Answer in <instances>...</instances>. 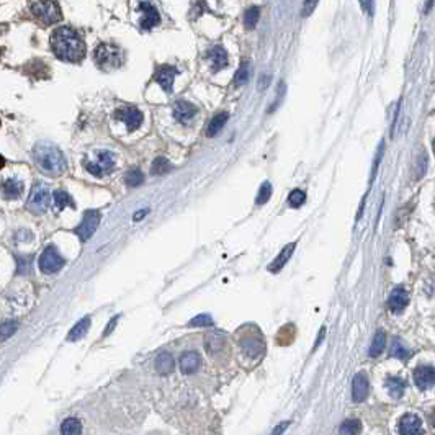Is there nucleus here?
Instances as JSON below:
<instances>
[{"label":"nucleus","mask_w":435,"mask_h":435,"mask_svg":"<svg viewBox=\"0 0 435 435\" xmlns=\"http://www.w3.org/2000/svg\"><path fill=\"white\" fill-rule=\"evenodd\" d=\"M82 433V424L75 417H69L61 424V435H80Z\"/></svg>","instance_id":"29"},{"label":"nucleus","mask_w":435,"mask_h":435,"mask_svg":"<svg viewBox=\"0 0 435 435\" xmlns=\"http://www.w3.org/2000/svg\"><path fill=\"white\" fill-rule=\"evenodd\" d=\"M115 118L126 124L128 131H135L141 126V124H143L144 116H143V112H141L139 108L133 106V105H124L115 112Z\"/></svg>","instance_id":"8"},{"label":"nucleus","mask_w":435,"mask_h":435,"mask_svg":"<svg viewBox=\"0 0 435 435\" xmlns=\"http://www.w3.org/2000/svg\"><path fill=\"white\" fill-rule=\"evenodd\" d=\"M202 366V357H200L198 352L195 350H190V352H183L180 357V370L185 375H191L197 373Z\"/></svg>","instance_id":"15"},{"label":"nucleus","mask_w":435,"mask_h":435,"mask_svg":"<svg viewBox=\"0 0 435 435\" xmlns=\"http://www.w3.org/2000/svg\"><path fill=\"white\" fill-rule=\"evenodd\" d=\"M433 376L432 366H419L414 372V383L419 389H429L433 386Z\"/></svg>","instance_id":"20"},{"label":"nucleus","mask_w":435,"mask_h":435,"mask_svg":"<svg viewBox=\"0 0 435 435\" xmlns=\"http://www.w3.org/2000/svg\"><path fill=\"white\" fill-rule=\"evenodd\" d=\"M4 165H5V157H4V156H0V169H2Z\"/></svg>","instance_id":"47"},{"label":"nucleus","mask_w":435,"mask_h":435,"mask_svg":"<svg viewBox=\"0 0 435 435\" xmlns=\"http://www.w3.org/2000/svg\"><path fill=\"white\" fill-rule=\"evenodd\" d=\"M383 153H384V143H381L380 147H378V150H376V157H375V164H373V173H372V182H373L375 177H376V172H378V167H380V162H381Z\"/></svg>","instance_id":"41"},{"label":"nucleus","mask_w":435,"mask_h":435,"mask_svg":"<svg viewBox=\"0 0 435 435\" xmlns=\"http://www.w3.org/2000/svg\"><path fill=\"white\" fill-rule=\"evenodd\" d=\"M139 10L143 13V18L139 21L143 30H150V28H154L156 25L161 23V15H159L157 8L150 2H141Z\"/></svg>","instance_id":"12"},{"label":"nucleus","mask_w":435,"mask_h":435,"mask_svg":"<svg viewBox=\"0 0 435 435\" xmlns=\"http://www.w3.org/2000/svg\"><path fill=\"white\" fill-rule=\"evenodd\" d=\"M49 203H51V193H49V188L45 183H35L30 191L28 202H27V210L33 214H43Z\"/></svg>","instance_id":"6"},{"label":"nucleus","mask_w":435,"mask_h":435,"mask_svg":"<svg viewBox=\"0 0 435 435\" xmlns=\"http://www.w3.org/2000/svg\"><path fill=\"white\" fill-rule=\"evenodd\" d=\"M98 223H100V213L95 210H89L83 214L80 224L77 226V229H75V234H77L80 241L85 242L94 236V232L98 228Z\"/></svg>","instance_id":"9"},{"label":"nucleus","mask_w":435,"mask_h":435,"mask_svg":"<svg viewBox=\"0 0 435 435\" xmlns=\"http://www.w3.org/2000/svg\"><path fill=\"white\" fill-rule=\"evenodd\" d=\"M83 167L95 177H105L115 169V154L110 150H97V153L83 159Z\"/></svg>","instance_id":"4"},{"label":"nucleus","mask_w":435,"mask_h":435,"mask_svg":"<svg viewBox=\"0 0 435 435\" xmlns=\"http://www.w3.org/2000/svg\"><path fill=\"white\" fill-rule=\"evenodd\" d=\"M53 202H54V206H56L57 211H62L64 208H68V206L74 208V202H72L71 195L68 193V191H64V190H56L54 191Z\"/></svg>","instance_id":"27"},{"label":"nucleus","mask_w":435,"mask_h":435,"mask_svg":"<svg viewBox=\"0 0 435 435\" xmlns=\"http://www.w3.org/2000/svg\"><path fill=\"white\" fill-rule=\"evenodd\" d=\"M247 80H249V66L244 62L239 68V71H237V74H236V85H244V83H247Z\"/></svg>","instance_id":"38"},{"label":"nucleus","mask_w":435,"mask_h":435,"mask_svg":"<svg viewBox=\"0 0 435 435\" xmlns=\"http://www.w3.org/2000/svg\"><path fill=\"white\" fill-rule=\"evenodd\" d=\"M258 16H260V8L258 7H250L244 13V25L247 30H252L255 27L258 21Z\"/></svg>","instance_id":"33"},{"label":"nucleus","mask_w":435,"mask_h":435,"mask_svg":"<svg viewBox=\"0 0 435 435\" xmlns=\"http://www.w3.org/2000/svg\"><path fill=\"white\" fill-rule=\"evenodd\" d=\"M362 5V10L368 15L372 16L373 15V10H375V0H358Z\"/></svg>","instance_id":"42"},{"label":"nucleus","mask_w":435,"mask_h":435,"mask_svg":"<svg viewBox=\"0 0 435 435\" xmlns=\"http://www.w3.org/2000/svg\"><path fill=\"white\" fill-rule=\"evenodd\" d=\"M30 12L35 16V20L39 21L43 27L54 25L62 18L61 7L57 0H30Z\"/></svg>","instance_id":"3"},{"label":"nucleus","mask_w":435,"mask_h":435,"mask_svg":"<svg viewBox=\"0 0 435 435\" xmlns=\"http://www.w3.org/2000/svg\"><path fill=\"white\" fill-rule=\"evenodd\" d=\"M360 432H362V422L357 421V419H350V421L342 422L340 429H339L340 435H358Z\"/></svg>","instance_id":"30"},{"label":"nucleus","mask_w":435,"mask_h":435,"mask_svg":"<svg viewBox=\"0 0 435 435\" xmlns=\"http://www.w3.org/2000/svg\"><path fill=\"white\" fill-rule=\"evenodd\" d=\"M224 344H226L224 334L217 332V331H211V332H208L205 336V349H206V352L210 355L220 354L221 350L224 349Z\"/></svg>","instance_id":"19"},{"label":"nucleus","mask_w":435,"mask_h":435,"mask_svg":"<svg viewBox=\"0 0 435 435\" xmlns=\"http://www.w3.org/2000/svg\"><path fill=\"white\" fill-rule=\"evenodd\" d=\"M399 435H425L421 417L416 414H404L399 421Z\"/></svg>","instance_id":"11"},{"label":"nucleus","mask_w":435,"mask_h":435,"mask_svg":"<svg viewBox=\"0 0 435 435\" xmlns=\"http://www.w3.org/2000/svg\"><path fill=\"white\" fill-rule=\"evenodd\" d=\"M228 118H229V115H228V113H220V115H216L214 118L210 121V124H208L206 136H208V138L216 136L217 133H220V131L224 128V124H226V121H228Z\"/></svg>","instance_id":"25"},{"label":"nucleus","mask_w":435,"mask_h":435,"mask_svg":"<svg viewBox=\"0 0 435 435\" xmlns=\"http://www.w3.org/2000/svg\"><path fill=\"white\" fill-rule=\"evenodd\" d=\"M239 345L242 347V350H244V354H247L249 357H255L257 354H260L262 350H264L262 342L257 340V339H252V337L244 339Z\"/></svg>","instance_id":"28"},{"label":"nucleus","mask_w":435,"mask_h":435,"mask_svg":"<svg viewBox=\"0 0 435 435\" xmlns=\"http://www.w3.org/2000/svg\"><path fill=\"white\" fill-rule=\"evenodd\" d=\"M89 328H90V317H89V316H85V317H83V319H80V321H79V322L75 324L74 328L71 329L69 336H68V340L75 342V340L82 339V337L87 334Z\"/></svg>","instance_id":"23"},{"label":"nucleus","mask_w":435,"mask_h":435,"mask_svg":"<svg viewBox=\"0 0 435 435\" xmlns=\"http://www.w3.org/2000/svg\"><path fill=\"white\" fill-rule=\"evenodd\" d=\"M51 49L56 57L66 62H80L85 57V43L71 27H61L53 31Z\"/></svg>","instance_id":"1"},{"label":"nucleus","mask_w":435,"mask_h":435,"mask_svg":"<svg viewBox=\"0 0 435 435\" xmlns=\"http://www.w3.org/2000/svg\"><path fill=\"white\" fill-rule=\"evenodd\" d=\"M118 317H120V316H115L113 319H112V322H108L106 329H105V332H103V336H108V334H110V332H113V329H115L116 322H118Z\"/></svg>","instance_id":"45"},{"label":"nucleus","mask_w":435,"mask_h":435,"mask_svg":"<svg viewBox=\"0 0 435 435\" xmlns=\"http://www.w3.org/2000/svg\"><path fill=\"white\" fill-rule=\"evenodd\" d=\"M175 75H179L177 68H173V66H169V64H162L156 68L154 80L167 92V94H172V83H173Z\"/></svg>","instance_id":"10"},{"label":"nucleus","mask_w":435,"mask_h":435,"mask_svg":"<svg viewBox=\"0 0 435 435\" xmlns=\"http://www.w3.org/2000/svg\"><path fill=\"white\" fill-rule=\"evenodd\" d=\"M272 197V185L269 182H264L260 190H258V195H257V205H264L270 200Z\"/></svg>","instance_id":"36"},{"label":"nucleus","mask_w":435,"mask_h":435,"mask_svg":"<svg viewBox=\"0 0 435 435\" xmlns=\"http://www.w3.org/2000/svg\"><path fill=\"white\" fill-rule=\"evenodd\" d=\"M208 59L211 62V68L214 72H220L224 68H228L229 59H228V53L223 46H214L208 51Z\"/></svg>","instance_id":"17"},{"label":"nucleus","mask_w":435,"mask_h":435,"mask_svg":"<svg viewBox=\"0 0 435 435\" xmlns=\"http://www.w3.org/2000/svg\"><path fill=\"white\" fill-rule=\"evenodd\" d=\"M33 161L48 177H59L68 170V161L62 150L51 143H38L33 147Z\"/></svg>","instance_id":"2"},{"label":"nucleus","mask_w":435,"mask_h":435,"mask_svg":"<svg viewBox=\"0 0 435 435\" xmlns=\"http://www.w3.org/2000/svg\"><path fill=\"white\" fill-rule=\"evenodd\" d=\"M149 213V210H141V211H138L136 214H135V221H139V220H143V217L146 216Z\"/></svg>","instance_id":"46"},{"label":"nucleus","mask_w":435,"mask_h":435,"mask_svg":"<svg viewBox=\"0 0 435 435\" xmlns=\"http://www.w3.org/2000/svg\"><path fill=\"white\" fill-rule=\"evenodd\" d=\"M389 355L393 357V358H399V360H407L409 358V350L404 347V344L403 342H399V340H393V344H391V347H389Z\"/></svg>","instance_id":"31"},{"label":"nucleus","mask_w":435,"mask_h":435,"mask_svg":"<svg viewBox=\"0 0 435 435\" xmlns=\"http://www.w3.org/2000/svg\"><path fill=\"white\" fill-rule=\"evenodd\" d=\"M288 425H290L288 421H287V422H281L280 425H277V427H275V430L272 432V435H283V432L288 429Z\"/></svg>","instance_id":"43"},{"label":"nucleus","mask_w":435,"mask_h":435,"mask_svg":"<svg viewBox=\"0 0 435 435\" xmlns=\"http://www.w3.org/2000/svg\"><path fill=\"white\" fill-rule=\"evenodd\" d=\"M94 59L102 71H113L123 64V51L115 45L102 43L95 48Z\"/></svg>","instance_id":"5"},{"label":"nucleus","mask_w":435,"mask_h":435,"mask_svg":"<svg viewBox=\"0 0 435 435\" xmlns=\"http://www.w3.org/2000/svg\"><path fill=\"white\" fill-rule=\"evenodd\" d=\"M317 4H319V0H303V8H301V15L303 16H309L314 10Z\"/></svg>","instance_id":"40"},{"label":"nucleus","mask_w":435,"mask_h":435,"mask_svg":"<svg viewBox=\"0 0 435 435\" xmlns=\"http://www.w3.org/2000/svg\"><path fill=\"white\" fill-rule=\"evenodd\" d=\"M62 265H64V257L59 254V250L54 246H48L39 257V270L43 273L51 275L59 272L62 269Z\"/></svg>","instance_id":"7"},{"label":"nucleus","mask_w":435,"mask_h":435,"mask_svg":"<svg viewBox=\"0 0 435 435\" xmlns=\"http://www.w3.org/2000/svg\"><path fill=\"white\" fill-rule=\"evenodd\" d=\"M295 249H296V242H293V244H288L285 249L281 250V252L277 255V258H275V260L270 264V267H269V270L270 272H273V273H277V272H280L283 267L287 265V262L290 260V257L293 255V252H295Z\"/></svg>","instance_id":"21"},{"label":"nucleus","mask_w":435,"mask_h":435,"mask_svg":"<svg viewBox=\"0 0 435 435\" xmlns=\"http://www.w3.org/2000/svg\"><path fill=\"white\" fill-rule=\"evenodd\" d=\"M172 170V164L167 161L165 157H157L154 159L153 162V173L156 175H162V173H167Z\"/></svg>","instance_id":"34"},{"label":"nucleus","mask_w":435,"mask_h":435,"mask_svg":"<svg viewBox=\"0 0 435 435\" xmlns=\"http://www.w3.org/2000/svg\"><path fill=\"white\" fill-rule=\"evenodd\" d=\"M386 388L389 391V395L393 398H401L404 395V389H406V381L398 378V376H389L386 380Z\"/></svg>","instance_id":"26"},{"label":"nucleus","mask_w":435,"mask_h":435,"mask_svg":"<svg viewBox=\"0 0 435 435\" xmlns=\"http://www.w3.org/2000/svg\"><path fill=\"white\" fill-rule=\"evenodd\" d=\"M407 303H409V295L404 290V287H398V288L393 290V293L389 295V299H388V306L393 313L404 311Z\"/></svg>","instance_id":"16"},{"label":"nucleus","mask_w":435,"mask_h":435,"mask_svg":"<svg viewBox=\"0 0 435 435\" xmlns=\"http://www.w3.org/2000/svg\"><path fill=\"white\" fill-rule=\"evenodd\" d=\"M368 396V378L365 373H357L352 381V399L355 403H362Z\"/></svg>","instance_id":"18"},{"label":"nucleus","mask_w":435,"mask_h":435,"mask_svg":"<svg viewBox=\"0 0 435 435\" xmlns=\"http://www.w3.org/2000/svg\"><path fill=\"white\" fill-rule=\"evenodd\" d=\"M213 324V319L208 314H200L190 321V325H193V328H211Z\"/></svg>","instance_id":"37"},{"label":"nucleus","mask_w":435,"mask_h":435,"mask_svg":"<svg viewBox=\"0 0 435 435\" xmlns=\"http://www.w3.org/2000/svg\"><path fill=\"white\" fill-rule=\"evenodd\" d=\"M16 331V322H4L0 325V340H5Z\"/></svg>","instance_id":"39"},{"label":"nucleus","mask_w":435,"mask_h":435,"mask_svg":"<svg viewBox=\"0 0 435 435\" xmlns=\"http://www.w3.org/2000/svg\"><path fill=\"white\" fill-rule=\"evenodd\" d=\"M124 182H126L128 187H139L144 182V173L139 169H131L124 175Z\"/></svg>","instance_id":"32"},{"label":"nucleus","mask_w":435,"mask_h":435,"mask_svg":"<svg viewBox=\"0 0 435 435\" xmlns=\"http://www.w3.org/2000/svg\"><path fill=\"white\" fill-rule=\"evenodd\" d=\"M156 370L159 372V373H162V375H169V373H172L173 370H175V360H173V357L170 355V354H167V352H162V354H159L157 355V358H156Z\"/></svg>","instance_id":"22"},{"label":"nucleus","mask_w":435,"mask_h":435,"mask_svg":"<svg viewBox=\"0 0 435 435\" xmlns=\"http://www.w3.org/2000/svg\"><path fill=\"white\" fill-rule=\"evenodd\" d=\"M197 113H198V108L190 102L180 100V102L173 105V118L182 124H187L188 121L193 120Z\"/></svg>","instance_id":"13"},{"label":"nucleus","mask_w":435,"mask_h":435,"mask_svg":"<svg viewBox=\"0 0 435 435\" xmlns=\"http://www.w3.org/2000/svg\"><path fill=\"white\" fill-rule=\"evenodd\" d=\"M270 75H262L260 77V82H258V90H265V87L270 85Z\"/></svg>","instance_id":"44"},{"label":"nucleus","mask_w":435,"mask_h":435,"mask_svg":"<svg viewBox=\"0 0 435 435\" xmlns=\"http://www.w3.org/2000/svg\"><path fill=\"white\" fill-rule=\"evenodd\" d=\"M0 193L5 200H18L23 193V183L21 180L15 177H8L0 183Z\"/></svg>","instance_id":"14"},{"label":"nucleus","mask_w":435,"mask_h":435,"mask_svg":"<svg viewBox=\"0 0 435 435\" xmlns=\"http://www.w3.org/2000/svg\"><path fill=\"white\" fill-rule=\"evenodd\" d=\"M304 202H306V193L303 190H299V188L293 190L290 193V197H288V205L291 208H299Z\"/></svg>","instance_id":"35"},{"label":"nucleus","mask_w":435,"mask_h":435,"mask_svg":"<svg viewBox=\"0 0 435 435\" xmlns=\"http://www.w3.org/2000/svg\"><path fill=\"white\" fill-rule=\"evenodd\" d=\"M384 344H386V334H384L383 331H376L373 342H372V347H370V350H368V355L373 357V358L380 357L384 350Z\"/></svg>","instance_id":"24"}]
</instances>
